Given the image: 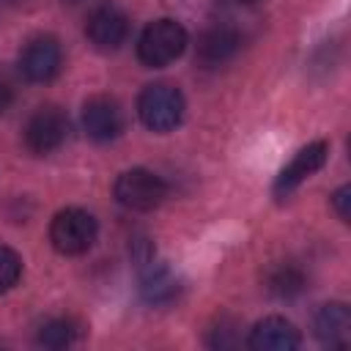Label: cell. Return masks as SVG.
I'll list each match as a JSON object with an SVG mask.
<instances>
[{
	"mask_svg": "<svg viewBox=\"0 0 351 351\" xmlns=\"http://www.w3.org/2000/svg\"><path fill=\"white\" fill-rule=\"evenodd\" d=\"M186 44H189V36L181 22L154 19L143 27V33L137 38V58L143 66L162 69V66H170L173 60H178L184 55Z\"/></svg>",
	"mask_w": 351,
	"mask_h": 351,
	"instance_id": "cell-1",
	"label": "cell"
},
{
	"mask_svg": "<svg viewBox=\"0 0 351 351\" xmlns=\"http://www.w3.org/2000/svg\"><path fill=\"white\" fill-rule=\"evenodd\" d=\"M184 96L176 85L154 82L145 85L137 96V115L145 129L151 132H170L184 118Z\"/></svg>",
	"mask_w": 351,
	"mask_h": 351,
	"instance_id": "cell-2",
	"label": "cell"
},
{
	"mask_svg": "<svg viewBox=\"0 0 351 351\" xmlns=\"http://www.w3.org/2000/svg\"><path fill=\"white\" fill-rule=\"evenodd\" d=\"M99 225L85 208H63L49 222V241L60 255H82L93 247Z\"/></svg>",
	"mask_w": 351,
	"mask_h": 351,
	"instance_id": "cell-3",
	"label": "cell"
},
{
	"mask_svg": "<svg viewBox=\"0 0 351 351\" xmlns=\"http://www.w3.org/2000/svg\"><path fill=\"white\" fill-rule=\"evenodd\" d=\"M112 195L129 211H151L167 197V184L145 167H132L115 178Z\"/></svg>",
	"mask_w": 351,
	"mask_h": 351,
	"instance_id": "cell-4",
	"label": "cell"
},
{
	"mask_svg": "<svg viewBox=\"0 0 351 351\" xmlns=\"http://www.w3.org/2000/svg\"><path fill=\"white\" fill-rule=\"evenodd\" d=\"M66 134H69V118L60 107L52 104L38 107L25 123V145L41 156L58 151L66 143Z\"/></svg>",
	"mask_w": 351,
	"mask_h": 351,
	"instance_id": "cell-5",
	"label": "cell"
},
{
	"mask_svg": "<svg viewBox=\"0 0 351 351\" xmlns=\"http://www.w3.org/2000/svg\"><path fill=\"white\" fill-rule=\"evenodd\" d=\"M19 69L30 82H49L63 69V49L55 36H33L19 52Z\"/></svg>",
	"mask_w": 351,
	"mask_h": 351,
	"instance_id": "cell-6",
	"label": "cell"
},
{
	"mask_svg": "<svg viewBox=\"0 0 351 351\" xmlns=\"http://www.w3.org/2000/svg\"><path fill=\"white\" fill-rule=\"evenodd\" d=\"M326 156H329V145L324 140H315V143L299 148L293 154V159L280 170L277 181H274V195L277 197H288L302 181H307L313 173H318L324 167Z\"/></svg>",
	"mask_w": 351,
	"mask_h": 351,
	"instance_id": "cell-7",
	"label": "cell"
},
{
	"mask_svg": "<svg viewBox=\"0 0 351 351\" xmlns=\"http://www.w3.org/2000/svg\"><path fill=\"white\" fill-rule=\"evenodd\" d=\"M82 129L96 143H110L123 132V110L110 96H93L82 107Z\"/></svg>",
	"mask_w": 351,
	"mask_h": 351,
	"instance_id": "cell-8",
	"label": "cell"
},
{
	"mask_svg": "<svg viewBox=\"0 0 351 351\" xmlns=\"http://www.w3.org/2000/svg\"><path fill=\"white\" fill-rule=\"evenodd\" d=\"M85 36L88 41L101 49V52H112L118 49L126 36H129V19L121 8L115 5H99L90 16H88V25H85Z\"/></svg>",
	"mask_w": 351,
	"mask_h": 351,
	"instance_id": "cell-9",
	"label": "cell"
},
{
	"mask_svg": "<svg viewBox=\"0 0 351 351\" xmlns=\"http://www.w3.org/2000/svg\"><path fill=\"white\" fill-rule=\"evenodd\" d=\"M313 335L324 348H348L351 343V310L343 302L321 304L313 315Z\"/></svg>",
	"mask_w": 351,
	"mask_h": 351,
	"instance_id": "cell-10",
	"label": "cell"
},
{
	"mask_svg": "<svg viewBox=\"0 0 351 351\" xmlns=\"http://www.w3.org/2000/svg\"><path fill=\"white\" fill-rule=\"evenodd\" d=\"M239 47H241V38H239V33L233 27L214 25V27H208V30L200 33L197 47H195V60L203 69H219L228 60H233V55L239 52Z\"/></svg>",
	"mask_w": 351,
	"mask_h": 351,
	"instance_id": "cell-11",
	"label": "cell"
},
{
	"mask_svg": "<svg viewBox=\"0 0 351 351\" xmlns=\"http://www.w3.org/2000/svg\"><path fill=\"white\" fill-rule=\"evenodd\" d=\"M299 343H302L299 329L288 318H280V315L261 318L250 329V337H247V346L252 351H293L299 348Z\"/></svg>",
	"mask_w": 351,
	"mask_h": 351,
	"instance_id": "cell-12",
	"label": "cell"
},
{
	"mask_svg": "<svg viewBox=\"0 0 351 351\" xmlns=\"http://www.w3.org/2000/svg\"><path fill=\"white\" fill-rule=\"evenodd\" d=\"M178 293H181V282L173 274V269L165 266V263L148 261V266L140 274V296H143V302H148L154 307H162V304H170L173 299H178Z\"/></svg>",
	"mask_w": 351,
	"mask_h": 351,
	"instance_id": "cell-13",
	"label": "cell"
},
{
	"mask_svg": "<svg viewBox=\"0 0 351 351\" xmlns=\"http://www.w3.org/2000/svg\"><path fill=\"white\" fill-rule=\"evenodd\" d=\"M263 282H266V291L271 296H277V299H293V296H299L304 291L307 277H304V271L296 263H274L266 271Z\"/></svg>",
	"mask_w": 351,
	"mask_h": 351,
	"instance_id": "cell-14",
	"label": "cell"
},
{
	"mask_svg": "<svg viewBox=\"0 0 351 351\" xmlns=\"http://www.w3.org/2000/svg\"><path fill=\"white\" fill-rule=\"evenodd\" d=\"M77 335H80V326L71 318H49L38 326L36 343L44 348H66L77 340Z\"/></svg>",
	"mask_w": 351,
	"mask_h": 351,
	"instance_id": "cell-15",
	"label": "cell"
},
{
	"mask_svg": "<svg viewBox=\"0 0 351 351\" xmlns=\"http://www.w3.org/2000/svg\"><path fill=\"white\" fill-rule=\"evenodd\" d=\"M19 277H22V258L11 247L0 244V293L11 291L19 282Z\"/></svg>",
	"mask_w": 351,
	"mask_h": 351,
	"instance_id": "cell-16",
	"label": "cell"
},
{
	"mask_svg": "<svg viewBox=\"0 0 351 351\" xmlns=\"http://www.w3.org/2000/svg\"><path fill=\"white\" fill-rule=\"evenodd\" d=\"M208 346L211 348H233L236 346V321L228 318V315H222L219 324L208 335Z\"/></svg>",
	"mask_w": 351,
	"mask_h": 351,
	"instance_id": "cell-17",
	"label": "cell"
},
{
	"mask_svg": "<svg viewBox=\"0 0 351 351\" xmlns=\"http://www.w3.org/2000/svg\"><path fill=\"white\" fill-rule=\"evenodd\" d=\"M332 206H335L337 217H340L343 222H348V217H351V186H348V184H343V186L332 195Z\"/></svg>",
	"mask_w": 351,
	"mask_h": 351,
	"instance_id": "cell-18",
	"label": "cell"
},
{
	"mask_svg": "<svg viewBox=\"0 0 351 351\" xmlns=\"http://www.w3.org/2000/svg\"><path fill=\"white\" fill-rule=\"evenodd\" d=\"M11 101H14V88H11V82L0 74V112H5V110L11 107Z\"/></svg>",
	"mask_w": 351,
	"mask_h": 351,
	"instance_id": "cell-19",
	"label": "cell"
},
{
	"mask_svg": "<svg viewBox=\"0 0 351 351\" xmlns=\"http://www.w3.org/2000/svg\"><path fill=\"white\" fill-rule=\"evenodd\" d=\"M236 3H244V5H250V3H255V0H236Z\"/></svg>",
	"mask_w": 351,
	"mask_h": 351,
	"instance_id": "cell-20",
	"label": "cell"
}]
</instances>
